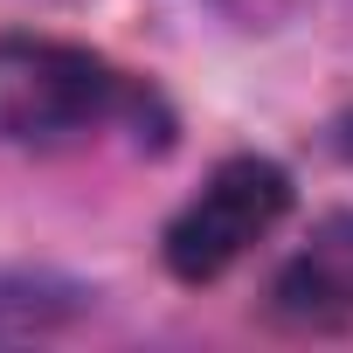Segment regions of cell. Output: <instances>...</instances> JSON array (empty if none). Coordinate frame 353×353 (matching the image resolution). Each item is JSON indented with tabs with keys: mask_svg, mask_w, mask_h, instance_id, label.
<instances>
[{
	"mask_svg": "<svg viewBox=\"0 0 353 353\" xmlns=\"http://www.w3.org/2000/svg\"><path fill=\"white\" fill-rule=\"evenodd\" d=\"M125 104L132 90L104 56L77 42H42V35H0V139L63 145L97 132Z\"/></svg>",
	"mask_w": 353,
	"mask_h": 353,
	"instance_id": "1",
	"label": "cell"
},
{
	"mask_svg": "<svg viewBox=\"0 0 353 353\" xmlns=\"http://www.w3.org/2000/svg\"><path fill=\"white\" fill-rule=\"evenodd\" d=\"M291 208V181L284 166L243 152V159H222L208 173V188L166 222V270L181 284H208L222 277L243 250H256Z\"/></svg>",
	"mask_w": 353,
	"mask_h": 353,
	"instance_id": "2",
	"label": "cell"
},
{
	"mask_svg": "<svg viewBox=\"0 0 353 353\" xmlns=\"http://www.w3.org/2000/svg\"><path fill=\"white\" fill-rule=\"evenodd\" d=\"M270 312L284 325H312V332L353 319V215H325L305 236V250L270 284Z\"/></svg>",
	"mask_w": 353,
	"mask_h": 353,
	"instance_id": "3",
	"label": "cell"
},
{
	"mask_svg": "<svg viewBox=\"0 0 353 353\" xmlns=\"http://www.w3.org/2000/svg\"><path fill=\"white\" fill-rule=\"evenodd\" d=\"M70 298H77V291H42V284H0V312H14V319H8V332H42L49 319H63V312H70Z\"/></svg>",
	"mask_w": 353,
	"mask_h": 353,
	"instance_id": "4",
	"label": "cell"
}]
</instances>
